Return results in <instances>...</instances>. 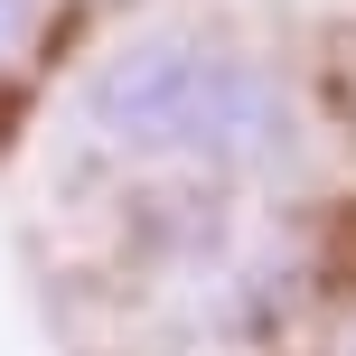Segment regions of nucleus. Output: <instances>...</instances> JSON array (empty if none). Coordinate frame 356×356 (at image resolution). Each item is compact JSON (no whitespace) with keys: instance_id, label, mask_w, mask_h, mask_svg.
Returning <instances> with one entry per match:
<instances>
[{"instance_id":"nucleus-2","label":"nucleus","mask_w":356,"mask_h":356,"mask_svg":"<svg viewBox=\"0 0 356 356\" xmlns=\"http://www.w3.org/2000/svg\"><path fill=\"white\" fill-rule=\"evenodd\" d=\"M29 29H38V0H0V47H19Z\"/></svg>"},{"instance_id":"nucleus-1","label":"nucleus","mask_w":356,"mask_h":356,"mask_svg":"<svg viewBox=\"0 0 356 356\" xmlns=\"http://www.w3.org/2000/svg\"><path fill=\"white\" fill-rule=\"evenodd\" d=\"M85 131L169 169H272L291 150V85L225 29H141L85 75Z\"/></svg>"}]
</instances>
